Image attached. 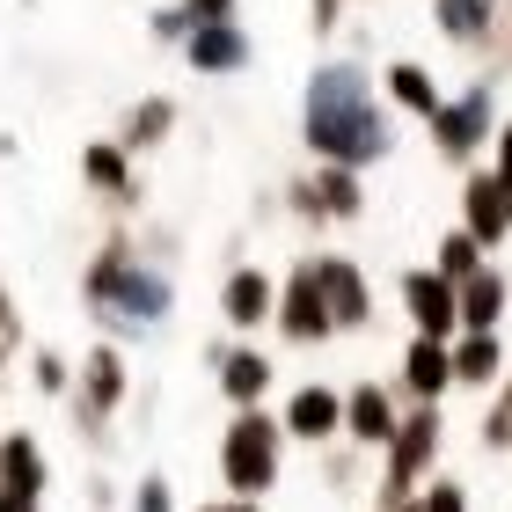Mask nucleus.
<instances>
[{"mask_svg": "<svg viewBox=\"0 0 512 512\" xmlns=\"http://www.w3.org/2000/svg\"><path fill=\"white\" fill-rule=\"evenodd\" d=\"M439 454H447V410H439V403H403V417H395V432H388V447H381L374 512L410 505L439 476Z\"/></svg>", "mask_w": 512, "mask_h": 512, "instance_id": "obj_4", "label": "nucleus"}, {"mask_svg": "<svg viewBox=\"0 0 512 512\" xmlns=\"http://www.w3.org/2000/svg\"><path fill=\"white\" fill-rule=\"evenodd\" d=\"M315 286H322V308H330V330H337V337L374 330V278H366L359 256L322 249V256H315Z\"/></svg>", "mask_w": 512, "mask_h": 512, "instance_id": "obj_8", "label": "nucleus"}, {"mask_svg": "<svg viewBox=\"0 0 512 512\" xmlns=\"http://www.w3.org/2000/svg\"><path fill=\"white\" fill-rule=\"evenodd\" d=\"M395 300H403V315H410V337H439V344H454V286L439 278L432 264H417L395 278Z\"/></svg>", "mask_w": 512, "mask_h": 512, "instance_id": "obj_13", "label": "nucleus"}, {"mask_svg": "<svg viewBox=\"0 0 512 512\" xmlns=\"http://www.w3.org/2000/svg\"><path fill=\"white\" fill-rule=\"evenodd\" d=\"M81 300L110 330V344H132V337H154L161 322L176 315V278L161 271L154 256H139L132 235H110L81 271Z\"/></svg>", "mask_w": 512, "mask_h": 512, "instance_id": "obj_2", "label": "nucleus"}, {"mask_svg": "<svg viewBox=\"0 0 512 512\" xmlns=\"http://www.w3.org/2000/svg\"><path fill=\"white\" fill-rule=\"evenodd\" d=\"M44 483H52V469H44V447H37V432H0V491L44 498Z\"/></svg>", "mask_w": 512, "mask_h": 512, "instance_id": "obj_23", "label": "nucleus"}, {"mask_svg": "<svg viewBox=\"0 0 512 512\" xmlns=\"http://www.w3.org/2000/svg\"><path fill=\"white\" fill-rule=\"evenodd\" d=\"M205 366H213V388H220L235 410L271 403V381H278L271 352H256V344H205Z\"/></svg>", "mask_w": 512, "mask_h": 512, "instance_id": "obj_11", "label": "nucleus"}, {"mask_svg": "<svg viewBox=\"0 0 512 512\" xmlns=\"http://www.w3.org/2000/svg\"><path fill=\"white\" fill-rule=\"evenodd\" d=\"M395 512H417V505H395Z\"/></svg>", "mask_w": 512, "mask_h": 512, "instance_id": "obj_39", "label": "nucleus"}, {"mask_svg": "<svg viewBox=\"0 0 512 512\" xmlns=\"http://www.w3.org/2000/svg\"><path fill=\"white\" fill-rule=\"evenodd\" d=\"M183 8H191V22H227V15H235V0H183Z\"/></svg>", "mask_w": 512, "mask_h": 512, "instance_id": "obj_35", "label": "nucleus"}, {"mask_svg": "<svg viewBox=\"0 0 512 512\" xmlns=\"http://www.w3.org/2000/svg\"><path fill=\"white\" fill-rule=\"evenodd\" d=\"M374 81H381V103L410 110V118H432L439 96H447V81H439L425 59H388V74H374Z\"/></svg>", "mask_w": 512, "mask_h": 512, "instance_id": "obj_22", "label": "nucleus"}, {"mask_svg": "<svg viewBox=\"0 0 512 512\" xmlns=\"http://www.w3.org/2000/svg\"><path fill=\"white\" fill-rule=\"evenodd\" d=\"M476 447H483V454H512V410H505V403H491V410H483Z\"/></svg>", "mask_w": 512, "mask_h": 512, "instance_id": "obj_29", "label": "nucleus"}, {"mask_svg": "<svg viewBox=\"0 0 512 512\" xmlns=\"http://www.w3.org/2000/svg\"><path fill=\"white\" fill-rule=\"evenodd\" d=\"M30 381H37V395H66V388H74V359H66V352H52V344H37Z\"/></svg>", "mask_w": 512, "mask_h": 512, "instance_id": "obj_26", "label": "nucleus"}, {"mask_svg": "<svg viewBox=\"0 0 512 512\" xmlns=\"http://www.w3.org/2000/svg\"><path fill=\"white\" fill-rule=\"evenodd\" d=\"M483 264H491V249H483L476 235H461V227H447V235H439V249H432V271L447 278V286H461V278H476Z\"/></svg>", "mask_w": 512, "mask_h": 512, "instance_id": "obj_25", "label": "nucleus"}, {"mask_svg": "<svg viewBox=\"0 0 512 512\" xmlns=\"http://www.w3.org/2000/svg\"><path fill=\"white\" fill-rule=\"evenodd\" d=\"M417 512H469V483H454V476H432L425 491L410 498Z\"/></svg>", "mask_w": 512, "mask_h": 512, "instance_id": "obj_27", "label": "nucleus"}, {"mask_svg": "<svg viewBox=\"0 0 512 512\" xmlns=\"http://www.w3.org/2000/svg\"><path fill=\"white\" fill-rule=\"evenodd\" d=\"M271 300H278V286H271L264 264H235V271L220 278V322H227L235 337L271 330Z\"/></svg>", "mask_w": 512, "mask_h": 512, "instance_id": "obj_15", "label": "nucleus"}, {"mask_svg": "<svg viewBox=\"0 0 512 512\" xmlns=\"http://www.w3.org/2000/svg\"><path fill=\"white\" fill-rule=\"evenodd\" d=\"M66 395H74V417H81V432L96 439V432L110 425V417L125 410V395H132L125 352H118V344H96V352H88V359L74 366V388H66Z\"/></svg>", "mask_w": 512, "mask_h": 512, "instance_id": "obj_9", "label": "nucleus"}, {"mask_svg": "<svg viewBox=\"0 0 512 512\" xmlns=\"http://www.w3.org/2000/svg\"><path fill=\"white\" fill-rule=\"evenodd\" d=\"M213 469L227 483V498H256V505H264L278 491V476H286V425H278L271 403L227 417V432L213 447Z\"/></svg>", "mask_w": 512, "mask_h": 512, "instance_id": "obj_3", "label": "nucleus"}, {"mask_svg": "<svg viewBox=\"0 0 512 512\" xmlns=\"http://www.w3.org/2000/svg\"><path fill=\"white\" fill-rule=\"evenodd\" d=\"M125 512H176V491H169V476H139Z\"/></svg>", "mask_w": 512, "mask_h": 512, "instance_id": "obj_30", "label": "nucleus"}, {"mask_svg": "<svg viewBox=\"0 0 512 512\" xmlns=\"http://www.w3.org/2000/svg\"><path fill=\"white\" fill-rule=\"evenodd\" d=\"M359 461H366V447H352V439H344L337 454L322 447V483H359Z\"/></svg>", "mask_w": 512, "mask_h": 512, "instance_id": "obj_31", "label": "nucleus"}, {"mask_svg": "<svg viewBox=\"0 0 512 512\" xmlns=\"http://www.w3.org/2000/svg\"><path fill=\"white\" fill-rule=\"evenodd\" d=\"M461 235H476L483 249H505L512 242V205H505L491 169H469V183H461Z\"/></svg>", "mask_w": 512, "mask_h": 512, "instance_id": "obj_16", "label": "nucleus"}, {"mask_svg": "<svg viewBox=\"0 0 512 512\" xmlns=\"http://www.w3.org/2000/svg\"><path fill=\"white\" fill-rule=\"evenodd\" d=\"M286 213L300 227H352V220H366V183H359V169L315 161L308 176L286 183Z\"/></svg>", "mask_w": 512, "mask_h": 512, "instance_id": "obj_6", "label": "nucleus"}, {"mask_svg": "<svg viewBox=\"0 0 512 512\" xmlns=\"http://www.w3.org/2000/svg\"><path fill=\"white\" fill-rule=\"evenodd\" d=\"M81 183L96 198H110L118 213H139V176H132V154L118 147V139H88L81 147Z\"/></svg>", "mask_w": 512, "mask_h": 512, "instance_id": "obj_17", "label": "nucleus"}, {"mask_svg": "<svg viewBox=\"0 0 512 512\" xmlns=\"http://www.w3.org/2000/svg\"><path fill=\"white\" fill-rule=\"evenodd\" d=\"M454 388H498L505 381V330H461L447 344Z\"/></svg>", "mask_w": 512, "mask_h": 512, "instance_id": "obj_21", "label": "nucleus"}, {"mask_svg": "<svg viewBox=\"0 0 512 512\" xmlns=\"http://www.w3.org/2000/svg\"><path fill=\"white\" fill-rule=\"evenodd\" d=\"M278 425H286V439H300V447H330V439H344V388L300 381L286 403H278Z\"/></svg>", "mask_w": 512, "mask_h": 512, "instance_id": "obj_12", "label": "nucleus"}, {"mask_svg": "<svg viewBox=\"0 0 512 512\" xmlns=\"http://www.w3.org/2000/svg\"><path fill=\"white\" fill-rule=\"evenodd\" d=\"M15 344H22V308H15V293L0 286V359H8Z\"/></svg>", "mask_w": 512, "mask_h": 512, "instance_id": "obj_33", "label": "nucleus"}, {"mask_svg": "<svg viewBox=\"0 0 512 512\" xmlns=\"http://www.w3.org/2000/svg\"><path fill=\"white\" fill-rule=\"evenodd\" d=\"M88 505H96V512H118V491H110V483L96 476V483H88Z\"/></svg>", "mask_w": 512, "mask_h": 512, "instance_id": "obj_37", "label": "nucleus"}, {"mask_svg": "<svg viewBox=\"0 0 512 512\" xmlns=\"http://www.w3.org/2000/svg\"><path fill=\"white\" fill-rule=\"evenodd\" d=\"M425 125H432L439 161H447V169H469V161L491 147V132H498V81L483 74L469 88H454V96H439V110H432Z\"/></svg>", "mask_w": 512, "mask_h": 512, "instance_id": "obj_5", "label": "nucleus"}, {"mask_svg": "<svg viewBox=\"0 0 512 512\" xmlns=\"http://www.w3.org/2000/svg\"><path fill=\"white\" fill-rule=\"evenodd\" d=\"M191 512H264L256 498H205V505H191Z\"/></svg>", "mask_w": 512, "mask_h": 512, "instance_id": "obj_36", "label": "nucleus"}, {"mask_svg": "<svg viewBox=\"0 0 512 512\" xmlns=\"http://www.w3.org/2000/svg\"><path fill=\"white\" fill-rule=\"evenodd\" d=\"M505 315H512V278L498 264H483L476 278H461V286H454V322H461V330H505Z\"/></svg>", "mask_w": 512, "mask_h": 512, "instance_id": "obj_18", "label": "nucleus"}, {"mask_svg": "<svg viewBox=\"0 0 512 512\" xmlns=\"http://www.w3.org/2000/svg\"><path fill=\"white\" fill-rule=\"evenodd\" d=\"M300 147L337 169H374L395 154V118L381 103V81L366 74V59H322L308 88H300Z\"/></svg>", "mask_w": 512, "mask_h": 512, "instance_id": "obj_1", "label": "nucleus"}, {"mask_svg": "<svg viewBox=\"0 0 512 512\" xmlns=\"http://www.w3.org/2000/svg\"><path fill=\"white\" fill-rule=\"evenodd\" d=\"M308 30L315 37H337L344 30V0H308Z\"/></svg>", "mask_w": 512, "mask_h": 512, "instance_id": "obj_34", "label": "nucleus"}, {"mask_svg": "<svg viewBox=\"0 0 512 512\" xmlns=\"http://www.w3.org/2000/svg\"><path fill=\"white\" fill-rule=\"evenodd\" d=\"M176 52H183V66H191V74L235 81V74H249V66H256V37H249V22L227 15V22H198Z\"/></svg>", "mask_w": 512, "mask_h": 512, "instance_id": "obj_10", "label": "nucleus"}, {"mask_svg": "<svg viewBox=\"0 0 512 512\" xmlns=\"http://www.w3.org/2000/svg\"><path fill=\"white\" fill-rule=\"evenodd\" d=\"M147 30H154V44H183V37L198 30V22H191V8H183V0H169V8H154V15H147Z\"/></svg>", "mask_w": 512, "mask_h": 512, "instance_id": "obj_28", "label": "nucleus"}, {"mask_svg": "<svg viewBox=\"0 0 512 512\" xmlns=\"http://www.w3.org/2000/svg\"><path fill=\"white\" fill-rule=\"evenodd\" d=\"M498 15H505V0H432V30L454 44V52H491V37H498Z\"/></svg>", "mask_w": 512, "mask_h": 512, "instance_id": "obj_19", "label": "nucleus"}, {"mask_svg": "<svg viewBox=\"0 0 512 512\" xmlns=\"http://www.w3.org/2000/svg\"><path fill=\"white\" fill-rule=\"evenodd\" d=\"M0 512H44V498H22V491H0Z\"/></svg>", "mask_w": 512, "mask_h": 512, "instance_id": "obj_38", "label": "nucleus"}, {"mask_svg": "<svg viewBox=\"0 0 512 512\" xmlns=\"http://www.w3.org/2000/svg\"><path fill=\"white\" fill-rule=\"evenodd\" d=\"M447 388H454L447 344H439V337H410L403 344V374H395V395H403V403H447Z\"/></svg>", "mask_w": 512, "mask_h": 512, "instance_id": "obj_20", "label": "nucleus"}, {"mask_svg": "<svg viewBox=\"0 0 512 512\" xmlns=\"http://www.w3.org/2000/svg\"><path fill=\"white\" fill-rule=\"evenodd\" d=\"M169 132H176V96H139V103L125 110V125H118V147L139 161V154H154Z\"/></svg>", "mask_w": 512, "mask_h": 512, "instance_id": "obj_24", "label": "nucleus"}, {"mask_svg": "<svg viewBox=\"0 0 512 512\" xmlns=\"http://www.w3.org/2000/svg\"><path fill=\"white\" fill-rule=\"evenodd\" d=\"M271 330L278 344H293V352H315V344H330V308H322V286H315V256H300V264L278 278V300H271Z\"/></svg>", "mask_w": 512, "mask_h": 512, "instance_id": "obj_7", "label": "nucleus"}, {"mask_svg": "<svg viewBox=\"0 0 512 512\" xmlns=\"http://www.w3.org/2000/svg\"><path fill=\"white\" fill-rule=\"evenodd\" d=\"M395 417H403L395 381H352V388H344V439H352V447L381 454L388 432H395Z\"/></svg>", "mask_w": 512, "mask_h": 512, "instance_id": "obj_14", "label": "nucleus"}, {"mask_svg": "<svg viewBox=\"0 0 512 512\" xmlns=\"http://www.w3.org/2000/svg\"><path fill=\"white\" fill-rule=\"evenodd\" d=\"M491 176H498V191L512 205V118H498V132H491Z\"/></svg>", "mask_w": 512, "mask_h": 512, "instance_id": "obj_32", "label": "nucleus"}]
</instances>
